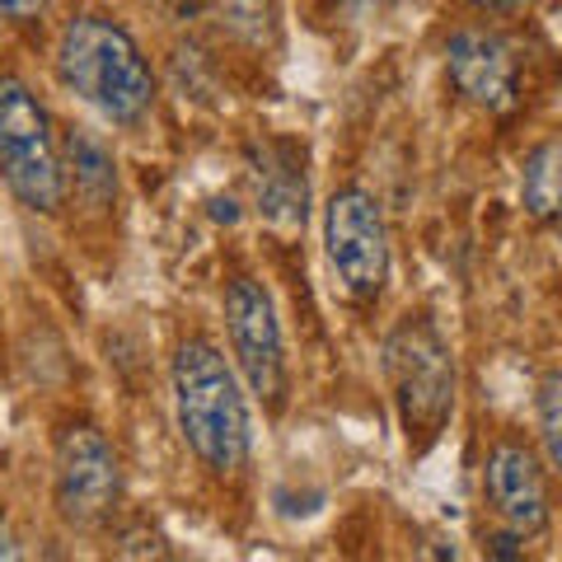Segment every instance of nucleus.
Returning a JSON list of instances; mask_svg holds the SVG:
<instances>
[{
  "mask_svg": "<svg viewBox=\"0 0 562 562\" xmlns=\"http://www.w3.org/2000/svg\"><path fill=\"white\" fill-rule=\"evenodd\" d=\"M173 380V417L179 431L206 473L231 479L249 464L254 450V422H249V398L239 390L235 366L211 338H183L169 366Z\"/></svg>",
  "mask_w": 562,
  "mask_h": 562,
  "instance_id": "nucleus-1",
  "label": "nucleus"
},
{
  "mask_svg": "<svg viewBox=\"0 0 562 562\" xmlns=\"http://www.w3.org/2000/svg\"><path fill=\"white\" fill-rule=\"evenodd\" d=\"M57 76L113 127H136L155 109V70L146 52L109 14H76L61 29Z\"/></svg>",
  "mask_w": 562,
  "mask_h": 562,
  "instance_id": "nucleus-2",
  "label": "nucleus"
},
{
  "mask_svg": "<svg viewBox=\"0 0 562 562\" xmlns=\"http://www.w3.org/2000/svg\"><path fill=\"white\" fill-rule=\"evenodd\" d=\"M384 380L413 454H427L454 413V357L427 314H403L384 338Z\"/></svg>",
  "mask_w": 562,
  "mask_h": 562,
  "instance_id": "nucleus-3",
  "label": "nucleus"
},
{
  "mask_svg": "<svg viewBox=\"0 0 562 562\" xmlns=\"http://www.w3.org/2000/svg\"><path fill=\"white\" fill-rule=\"evenodd\" d=\"M0 179L38 216L66 202V160L43 99L20 76H0Z\"/></svg>",
  "mask_w": 562,
  "mask_h": 562,
  "instance_id": "nucleus-4",
  "label": "nucleus"
},
{
  "mask_svg": "<svg viewBox=\"0 0 562 562\" xmlns=\"http://www.w3.org/2000/svg\"><path fill=\"white\" fill-rule=\"evenodd\" d=\"M225 338H231L235 366L249 394L268 403V413H281L291 390V371H286V338H281V319H277V301L258 277L235 272L225 281Z\"/></svg>",
  "mask_w": 562,
  "mask_h": 562,
  "instance_id": "nucleus-5",
  "label": "nucleus"
},
{
  "mask_svg": "<svg viewBox=\"0 0 562 562\" xmlns=\"http://www.w3.org/2000/svg\"><path fill=\"white\" fill-rule=\"evenodd\" d=\"M122 497V469L94 422H70L52 450V502L57 516L76 530H94L117 512Z\"/></svg>",
  "mask_w": 562,
  "mask_h": 562,
  "instance_id": "nucleus-6",
  "label": "nucleus"
},
{
  "mask_svg": "<svg viewBox=\"0 0 562 562\" xmlns=\"http://www.w3.org/2000/svg\"><path fill=\"white\" fill-rule=\"evenodd\" d=\"M324 249L351 301H375L390 281V231L375 192L338 188L324 206Z\"/></svg>",
  "mask_w": 562,
  "mask_h": 562,
  "instance_id": "nucleus-7",
  "label": "nucleus"
},
{
  "mask_svg": "<svg viewBox=\"0 0 562 562\" xmlns=\"http://www.w3.org/2000/svg\"><path fill=\"white\" fill-rule=\"evenodd\" d=\"M446 70L454 90L483 113H512L520 103L516 52L492 29H454L446 43Z\"/></svg>",
  "mask_w": 562,
  "mask_h": 562,
  "instance_id": "nucleus-8",
  "label": "nucleus"
},
{
  "mask_svg": "<svg viewBox=\"0 0 562 562\" xmlns=\"http://www.w3.org/2000/svg\"><path fill=\"white\" fill-rule=\"evenodd\" d=\"M483 492H487V506L512 530L539 535L549 525V487H543V469L530 446H520V441L492 446L483 464Z\"/></svg>",
  "mask_w": 562,
  "mask_h": 562,
  "instance_id": "nucleus-9",
  "label": "nucleus"
},
{
  "mask_svg": "<svg viewBox=\"0 0 562 562\" xmlns=\"http://www.w3.org/2000/svg\"><path fill=\"white\" fill-rule=\"evenodd\" d=\"M254 165V202L258 216L277 231H301L310 179H305V150L295 140H262L249 155Z\"/></svg>",
  "mask_w": 562,
  "mask_h": 562,
  "instance_id": "nucleus-10",
  "label": "nucleus"
},
{
  "mask_svg": "<svg viewBox=\"0 0 562 562\" xmlns=\"http://www.w3.org/2000/svg\"><path fill=\"white\" fill-rule=\"evenodd\" d=\"M61 160H66V192L90 206L103 211L117 198V160L109 150V140L90 127H70L66 132V146H61Z\"/></svg>",
  "mask_w": 562,
  "mask_h": 562,
  "instance_id": "nucleus-11",
  "label": "nucleus"
},
{
  "mask_svg": "<svg viewBox=\"0 0 562 562\" xmlns=\"http://www.w3.org/2000/svg\"><path fill=\"white\" fill-rule=\"evenodd\" d=\"M525 211L535 221H558L562 216V140H543L525 155V179H520Z\"/></svg>",
  "mask_w": 562,
  "mask_h": 562,
  "instance_id": "nucleus-12",
  "label": "nucleus"
},
{
  "mask_svg": "<svg viewBox=\"0 0 562 562\" xmlns=\"http://www.w3.org/2000/svg\"><path fill=\"white\" fill-rule=\"evenodd\" d=\"M539 436H543V450H549L553 469L562 473V371H553L539 384Z\"/></svg>",
  "mask_w": 562,
  "mask_h": 562,
  "instance_id": "nucleus-13",
  "label": "nucleus"
},
{
  "mask_svg": "<svg viewBox=\"0 0 562 562\" xmlns=\"http://www.w3.org/2000/svg\"><path fill=\"white\" fill-rule=\"evenodd\" d=\"M43 14H47V0H0V20L14 29L43 24Z\"/></svg>",
  "mask_w": 562,
  "mask_h": 562,
  "instance_id": "nucleus-14",
  "label": "nucleus"
},
{
  "mask_svg": "<svg viewBox=\"0 0 562 562\" xmlns=\"http://www.w3.org/2000/svg\"><path fill=\"white\" fill-rule=\"evenodd\" d=\"M479 10H525V5H535V0H473Z\"/></svg>",
  "mask_w": 562,
  "mask_h": 562,
  "instance_id": "nucleus-15",
  "label": "nucleus"
},
{
  "mask_svg": "<svg viewBox=\"0 0 562 562\" xmlns=\"http://www.w3.org/2000/svg\"><path fill=\"white\" fill-rule=\"evenodd\" d=\"M558 239H562V216H558Z\"/></svg>",
  "mask_w": 562,
  "mask_h": 562,
  "instance_id": "nucleus-16",
  "label": "nucleus"
}]
</instances>
